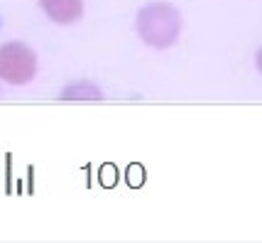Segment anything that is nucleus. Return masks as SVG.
<instances>
[{
	"label": "nucleus",
	"mask_w": 262,
	"mask_h": 243,
	"mask_svg": "<svg viewBox=\"0 0 262 243\" xmlns=\"http://www.w3.org/2000/svg\"><path fill=\"white\" fill-rule=\"evenodd\" d=\"M179 27H182V20L177 10H171L164 3L149 5L137 15V32L149 47H160V49L169 47L179 35Z\"/></svg>",
	"instance_id": "nucleus-1"
},
{
	"label": "nucleus",
	"mask_w": 262,
	"mask_h": 243,
	"mask_svg": "<svg viewBox=\"0 0 262 243\" xmlns=\"http://www.w3.org/2000/svg\"><path fill=\"white\" fill-rule=\"evenodd\" d=\"M37 71L34 54L20 42L0 47V76L10 84H27Z\"/></svg>",
	"instance_id": "nucleus-2"
},
{
	"label": "nucleus",
	"mask_w": 262,
	"mask_h": 243,
	"mask_svg": "<svg viewBox=\"0 0 262 243\" xmlns=\"http://www.w3.org/2000/svg\"><path fill=\"white\" fill-rule=\"evenodd\" d=\"M47 15L57 23H71L81 15V0H42Z\"/></svg>",
	"instance_id": "nucleus-3"
},
{
	"label": "nucleus",
	"mask_w": 262,
	"mask_h": 243,
	"mask_svg": "<svg viewBox=\"0 0 262 243\" xmlns=\"http://www.w3.org/2000/svg\"><path fill=\"white\" fill-rule=\"evenodd\" d=\"M61 98L64 101H101L103 93L101 89H96L89 81H79V84H71L61 91Z\"/></svg>",
	"instance_id": "nucleus-4"
},
{
	"label": "nucleus",
	"mask_w": 262,
	"mask_h": 243,
	"mask_svg": "<svg viewBox=\"0 0 262 243\" xmlns=\"http://www.w3.org/2000/svg\"><path fill=\"white\" fill-rule=\"evenodd\" d=\"M137 174H142V170H140L137 165H133V167H130V177H127V179H130V185H133V187L142 185V179H137Z\"/></svg>",
	"instance_id": "nucleus-5"
},
{
	"label": "nucleus",
	"mask_w": 262,
	"mask_h": 243,
	"mask_svg": "<svg viewBox=\"0 0 262 243\" xmlns=\"http://www.w3.org/2000/svg\"><path fill=\"white\" fill-rule=\"evenodd\" d=\"M257 67H260V71H262V49L257 52Z\"/></svg>",
	"instance_id": "nucleus-6"
}]
</instances>
